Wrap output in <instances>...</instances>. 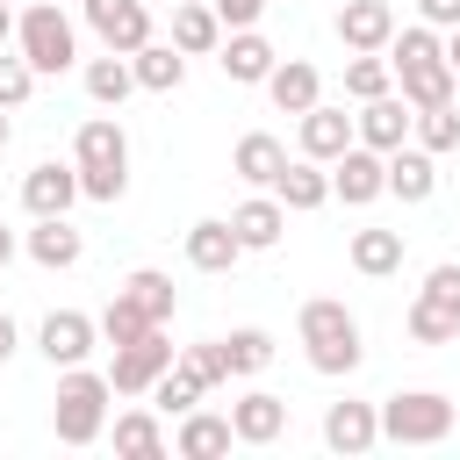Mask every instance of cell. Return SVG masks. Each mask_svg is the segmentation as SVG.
<instances>
[{"label": "cell", "mask_w": 460, "mask_h": 460, "mask_svg": "<svg viewBox=\"0 0 460 460\" xmlns=\"http://www.w3.org/2000/svg\"><path fill=\"white\" fill-rule=\"evenodd\" d=\"M237 259H244V244H237L230 216H201V223H187V266H194V273H230Z\"/></svg>", "instance_id": "cell-20"}, {"label": "cell", "mask_w": 460, "mask_h": 460, "mask_svg": "<svg viewBox=\"0 0 460 460\" xmlns=\"http://www.w3.org/2000/svg\"><path fill=\"white\" fill-rule=\"evenodd\" d=\"M395 36V7L388 0H345L338 7V43L345 50H388Z\"/></svg>", "instance_id": "cell-21"}, {"label": "cell", "mask_w": 460, "mask_h": 460, "mask_svg": "<svg viewBox=\"0 0 460 460\" xmlns=\"http://www.w3.org/2000/svg\"><path fill=\"white\" fill-rule=\"evenodd\" d=\"M216 65H223V79H230V86H266V72L280 65V50H273L259 29H223Z\"/></svg>", "instance_id": "cell-10"}, {"label": "cell", "mask_w": 460, "mask_h": 460, "mask_svg": "<svg viewBox=\"0 0 460 460\" xmlns=\"http://www.w3.org/2000/svg\"><path fill=\"white\" fill-rule=\"evenodd\" d=\"M172 359H180V352H172V338H165V323H158V331L115 345V359H108V388H115V395H151V381H158Z\"/></svg>", "instance_id": "cell-6"}, {"label": "cell", "mask_w": 460, "mask_h": 460, "mask_svg": "<svg viewBox=\"0 0 460 460\" xmlns=\"http://www.w3.org/2000/svg\"><path fill=\"white\" fill-rule=\"evenodd\" d=\"M129 72H137L144 93H180V86H187V58H180L172 43H158V36H151L144 50H129Z\"/></svg>", "instance_id": "cell-28"}, {"label": "cell", "mask_w": 460, "mask_h": 460, "mask_svg": "<svg viewBox=\"0 0 460 460\" xmlns=\"http://www.w3.org/2000/svg\"><path fill=\"white\" fill-rule=\"evenodd\" d=\"M410 137H417L431 158L453 151V144H460V108H453V101H446V108H410Z\"/></svg>", "instance_id": "cell-37"}, {"label": "cell", "mask_w": 460, "mask_h": 460, "mask_svg": "<svg viewBox=\"0 0 460 460\" xmlns=\"http://www.w3.org/2000/svg\"><path fill=\"white\" fill-rule=\"evenodd\" d=\"M108 438H115V453H129V460H158V453H172L158 410H122V417L108 424Z\"/></svg>", "instance_id": "cell-30"}, {"label": "cell", "mask_w": 460, "mask_h": 460, "mask_svg": "<svg viewBox=\"0 0 460 460\" xmlns=\"http://www.w3.org/2000/svg\"><path fill=\"white\" fill-rule=\"evenodd\" d=\"M417 22H431V29H460V0H417Z\"/></svg>", "instance_id": "cell-41"}, {"label": "cell", "mask_w": 460, "mask_h": 460, "mask_svg": "<svg viewBox=\"0 0 460 460\" xmlns=\"http://www.w3.org/2000/svg\"><path fill=\"white\" fill-rule=\"evenodd\" d=\"M402 331H410L417 345H453V338H460V302H446V295L417 288V302L402 309Z\"/></svg>", "instance_id": "cell-26"}, {"label": "cell", "mask_w": 460, "mask_h": 460, "mask_svg": "<svg viewBox=\"0 0 460 460\" xmlns=\"http://www.w3.org/2000/svg\"><path fill=\"white\" fill-rule=\"evenodd\" d=\"M453 108H460V93H453Z\"/></svg>", "instance_id": "cell-48"}, {"label": "cell", "mask_w": 460, "mask_h": 460, "mask_svg": "<svg viewBox=\"0 0 460 460\" xmlns=\"http://www.w3.org/2000/svg\"><path fill=\"white\" fill-rule=\"evenodd\" d=\"M180 367H194V381H201V388H223V381H230L223 338H201V345H187V352H180Z\"/></svg>", "instance_id": "cell-38"}, {"label": "cell", "mask_w": 460, "mask_h": 460, "mask_svg": "<svg viewBox=\"0 0 460 460\" xmlns=\"http://www.w3.org/2000/svg\"><path fill=\"white\" fill-rule=\"evenodd\" d=\"M237 446V431H230V410H180V431H172V453L180 460H216V453H230Z\"/></svg>", "instance_id": "cell-18"}, {"label": "cell", "mask_w": 460, "mask_h": 460, "mask_svg": "<svg viewBox=\"0 0 460 460\" xmlns=\"http://www.w3.org/2000/svg\"><path fill=\"white\" fill-rule=\"evenodd\" d=\"M72 201H79V165L65 158H43V165H29L22 172V208L29 216H72Z\"/></svg>", "instance_id": "cell-12"}, {"label": "cell", "mask_w": 460, "mask_h": 460, "mask_svg": "<svg viewBox=\"0 0 460 460\" xmlns=\"http://www.w3.org/2000/svg\"><path fill=\"white\" fill-rule=\"evenodd\" d=\"M79 7H86V29H93L108 50H122V58L151 43V7H144V0H79Z\"/></svg>", "instance_id": "cell-9"}, {"label": "cell", "mask_w": 460, "mask_h": 460, "mask_svg": "<svg viewBox=\"0 0 460 460\" xmlns=\"http://www.w3.org/2000/svg\"><path fill=\"white\" fill-rule=\"evenodd\" d=\"M388 194L410 201V208L431 201V194H438V158H431L424 144H395V151H388Z\"/></svg>", "instance_id": "cell-23"}, {"label": "cell", "mask_w": 460, "mask_h": 460, "mask_svg": "<svg viewBox=\"0 0 460 460\" xmlns=\"http://www.w3.org/2000/svg\"><path fill=\"white\" fill-rule=\"evenodd\" d=\"M280 165H288V144H280L273 129H244V137H237V151H230V172H237L244 187H273V180H280Z\"/></svg>", "instance_id": "cell-24"}, {"label": "cell", "mask_w": 460, "mask_h": 460, "mask_svg": "<svg viewBox=\"0 0 460 460\" xmlns=\"http://www.w3.org/2000/svg\"><path fill=\"white\" fill-rule=\"evenodd\" d=\"M352 137H359L367 151H395V144H410V101H402V93H374V101H359Z\"/></svg>", "instance_id": "cell-15"}, {"label": "cell", "mask_w": 460, "mask_h": 460, "mask_svg": "<svg viewBox=\"0 0 460 460\" xmlns=\"http://www.w3.org/2000/svg\"><path fill=\"white\" fill-rule=\"evenodd\" d=\"M273 194H280L288 216H309V208L331 201V165H316V158H288L280 180H273Z\"/></svg>", "instance_id": "cell-25"}, {"label": "cell", "mask_w": 460, "mask_h": 460, "mask_svg": "<svg viewBox=\"0 0 460 460\" xmlns=\"http://www.w3.org/2000/svg\"><path fill=\"white\" fill-rule=\"evenodd\" d=\"M216 43H223L216 7H208V0H180V7H172V50H180V58H208Z\"/></svg>", "instance_id": "cell-27"}, {"label": "cell", "mask_w": 460, "mask_h": 460, "mask_svg": "<svg viewBox=\"0 0 460 460\" xmlns=\"http://www.w3.org/2000/svg\"><path fill=\"white\" fill-rule=\"evenodd\" d=\"M14 50L36 65V79H50V72L79 65V29H72V14L58 0H36V7L14 14Z\"/></svg>", "instance_id": "cell-4"}, {"label": "cell", "mask_w": 460, "mask_h": 460, "mask_svg": "<svg viewBox=\"0 0 460 460\" xmlns=\"http://www.w3.org/2000/svg\"><path fill=\"white\" fill-rule=\"evenodd\" d=\"M72 165H79V194L86 201H122L129 194V137L115 115H86L72 137Z\"/></svg>", "instance_id": "cell-2"}, {"label": "cell", "mask_w": 460, "mask_h": 460, "mask_svg": "<svg viewBox=\"0 0 460 460\" xmlns=\"http://www.w3.org/2000/svg\"><path fill=\"white\" fill-rule=\"evenodd\" d=\"M14 352H22V331H14V316H7V309H0V367H7V359H14Z\"/></svg>", "instance_id": "cell-43"}, {"label": "cell", "mask_w": 460, "mask_h": 460, "mask_svg": "<svg viewBox=\"0 0 460 460\" xmlns=\"http://www.w3.org/2000/svg\"><path fill=\"white\" fill-rule=\"evenodd\" d=\"M208 7H216L223 29H259V14H266L273 0H208Z\"/></svg>", "instance_id": "cell-40"}, {"label": "cell", "mask_w": 460, "mask_h": 460, "mask_svg": "<svg viewBox=\"0 0 460 460\" xmlns=\"http://www.w3.org/2000/svg\"><path fill=\"white\" fill-rule=\"evenodd\" d=\"M230 230H237V244H244V252H273V244H280V230H288V208H280V194H273V187L244 194V201L230 208Z\"/></svg>", "instance_id": "cell-16"}, {"label": "cell", "mask_w": 460, "mask_h": 460, "mask_svg": "<svg viewBox=\"0 0 460 460\" xmlns=\"http://www.w3.org/2000/svg\"><path fill=\"white\" fill-rule=\"evenodd\" d=\"M295 338H302V359L316 367V374H352L359 359H367V345H359V316L345 309V302H331V295H309L302 302V316H295Z\"/></svg>", "instance_id": "cell-1"}, {"label": "cell", "mask_w": 460, "mask_h": 460, "mask_svg": "<svg viewBox=\"0 0 460 460\" xmlns=\"http://www.w3.org/2000/svg\"><path fill=\"white\" fill-rule=\"evenodd\" d=\"M331 194H338L345 208H367V201H381V194H388V151L345 144V151L331 158Z\"/></svg>", "instance_id": "cell-7"}, {"label": "cell", "mask_w": 460, "mask_h": 460, "mask_svg": "<svg viewBox=\"0 0 460 460\" xmlns=\"http://www.w3.org/2000/svg\"><path fill=\"white\" fill-rule=\"evenodd\" d=\"M7 137H14V122H7V108H0V151H7Z\"/></svg>", "instance_id": "cell-47"}, {"label": "cell", "mask_w": 460, "mask_h": 460, "mask_svg": "<svg viewBox=\"0 0 460 460\" xmlns=\"http://www.w3.org/2000/svg\"><path fill=\"white\" fill-rule=\"evenodd\" d=\"M345 259H352V273L388 280V273H402V230H352Z\"/></svg>", "instance_id": "cell-29"}, {"label": "cell", "mask_w": 460, "mask_h": 460, "mask_svg": "<svg viewBox=\"0 0 460 460\" xmlns=\"http://www.w3.org/2000/svg\"><path fill=\"white\" fill-rule=\"evenodd\" d=\"M7 43H14V7L0 0V50H7Z\"/></svg>", "instance_id": "cell-44"}, {"label": "cell", "mask_w": 460, "mask_h": 460, "mask_svg": "<svg viewBox=\"0 0 460 460\" xmlns=\"http://www.w3.org/2000/svg\"><path fill=\"white\" fill-rule=\"evenodd\" d=\"M172 7H180V0H172Z\"/></svg>", "instance_id": "cell-49"}, {"label": "cell", "mask_w": 460, "mask_h": 460, "mask_svg": "<svg viewBox=\"0 0 460 460\" xmlns=\"http://www.w3.org/2000/svg\"><path fill=\"white\" fill-rule=\"evenodd\" d=\"M36 93V65L22 50H0V108H22Z\"/></svg>", "instance_id": "cell-39"}, {"label": "cell", "mask_w": 460, "mask_h": 460, "mask_svg": "<svg viewBox=\"0 0 460 460\" xmlns=\"http://www.w3.org/2000/svg\"><path fill=\"white\" fill-rule=\"evenodd\" d=\"M323 446L331 453H374L381 446V402H331L323 410Z\"/></svg>", "instance_id": "cell-14"}, {"label": "cell", "mask_w": 460, "mask_h": 460, "mask_svg": "<svg viewBox=\"0 0 460 460\" xmlns=\"http://www.w3.org/2000/svg\"><path fill=\"white\" fill-rule=\"evenodd\" d=\"M22 252L43 266V273H72L86 259V237L72 230V216H36V230L22 237Z\"/></svg>", "instance_id": "cell-17"}, {"label": "cell", "mask_w": 460, "mask_h": 460, "mask_svg": "<svg viewBox=\"0 0 460 460\" xmlns=\"http://www.w3.org/2000/svg\"><path fill=\"white\" fill-rule=\"evenodd\" d=\"M122 295H129V302H137L151 323H172V302H180V295H172V273H158V266H137V273L122 280Z\"/></svg>", "instance_id": "cell-33"}, {"label": "cell", "mask_w": 460, "mask_h": 460, "mask_svg": "<svg viewBox=\"0 0 460 460\" xmlns=\"http://www.w3.org/2000/svg\"><path fill=\"white\" fill-rule=\"evenodd\" d=\"M93 323H101V345H129V338H144V331H158V323H151V316H144V309H137V302H129L122 288L108 295V309H101Z\"/></svg>", "instance_id": "cell-35"}, {"label": "cell", "mask_w": 460, "mask_h": 460, "mask_svg": "<svg viewBox=\"0 0 460 460\" xmlns=\"http://www.w3.org/2000/svg\"><path fill=\"white\" fill-rule=\"evenodd\" d=\"M395 86H402L410 108H446L460 93V72L446 65V50H424V58H402L395 65Z\"/></svg>", "instance_id": "cell-11"}, {"label": "cell", "mask_w": 460, "mask_h": 460, "mask_svg": "<svg viewBox=\"0 0 460 460\" xmlns=\"http://www.w3.org/2000/svg\"><path fill=\"white\" fill-rule=\"evenodd\" d=\"M36 345H43L50 367H86L93 345H101V323H93L86 309H50V316L36 323Z\"/></svg>", "instance_id": "cell-8"}, {"label": "cell", "mask_w": 460, "mask_h": 460, "mask_svg": "<svg viewBox=\"0 0 460 460\" xmlns=\"http://www.w3.org/2000/svg\"><path fill=\"white\" fill-rule=\"evenodd\" d=\"M446 431H453V402L438 388H402L381 402V438L395 446H438Z\"/></svg>", "instance_id": "cell-5"}, {"label": "cell", "mask_w": 460, "mask_h": 460, "mask_svg": "<svg viewBox=\"0 0 460 460\" xmlns=\"http://www.w3.org/2000/svg\"><path fill=\"white\" fill-rule=\"evenodd\" d=\"M230 431H237V446H273V438L288 431V395L244 388V395L230 402Z\"/></svg>", "instance_id": "cell-13"}, {"label": "cell", "mask_w": 460, "mask_h": 460, "mask_svg": "<svg viewBox=\"0 0 460 460\" xmlns=\"http://www.w3.org/2000/svg\"><path fill=\"white\" fill-rule=\"evenodd\" d=\"M446 65H453V72H460V29H453V36H446Z\"/></svg>", "instance_id": "cell-46"}, {"label": "cell", "mask_w": 460, "mask_h": 460, "mask_svg": "<svg viewBox=\"0 0 460 460\" xmlns=\"http://www.w3.org/2000/svg\"><path fill=\"white\" fill-rule=\"evenodd\" d=\"M14 252H22V237H14V230H7V223H0V266H7V259H14Z\"/></svg>", "instance_id": "cell-45"}, {"label": "cell", "mask_w": 460, "mask_h": 460, "mask_svg": "<svg viewBox=\"0 0 460 460\" xmlns=\"http://www.w3.org/2000/svg\"><path fill=\"white\" fill-rule=\"evenodd\" d=\"M295 122H302V137H295V144H302V158H316V165H331L345 144H359V137H352V115H345V108H331V101L302 108Z\"/></svg>", "instance_id": "cell-19"}, {"label": "cell", "mask_w": 460, "mask_h": 460, "mask_svg": "<svg viewBox=\"0 0 460 460\" xmlns=\"http://www.w3.org/2000/svg\"><path fill=\"white\" fill-rule=\"evenodd\" d=\"M266 101H273L280 115H302V108L323 101V72H316L309 58H280V65L266 72Z\"/></svg>", "instance_id": "cell-22"}, {"label": "cell", "mask_w": 460, "mask_h": 460, "mask_svg": "<svg viewBox=\"0 0 460 460\" xmlns=\"http://www.w3.org/2000/svg\"><path fill=\"white\" fill-rule=\"evenodd\" d=\"M424 288H431V295H446V302H460V266H453V259H446V266H431V273H424Z\"/></svg>", "instance_id": "cell-42"}, {"label": "cell", "mask_w": 460, "mask_h": 460, "mask_svg": "<svg viewBox=\"0 0 460 460\" xmlns=\"http://www.w3.org/2000/svg\"><path fill=\"white\" fill-rule=\"evenodd\" d=\"M345 93H352V101L395 93V65H388V50H345Z\"/></svg>", "instance_id": "cell-32"}, {"label": "cell", "mask_w": 460, "mask_h": 460, "mask_svg": "<svg viewBox=\"0 0 460 460\" xmlns=\"http://www.w3.org/2000/svg\"><path fill=\"white\" fill-rule=\"evenodd\" d=\"M201 395H208V388H201V381H194V367H180V359H172V367H165V374L151 381V410H165V417L194 410Z\"/></svg>", "instance_id": "cell-36"}, {"label": "cell", "mask_w": 460, "mask_h": 460, "mask_svg": "<svg viewBox=\"0 0 460 460\" xmlns=\"http://www.w3.org/2000/svg\"><path fill=\"white\" fill-rule=\"evenodd\" d=\"M108 402H115L108 374H93V367H58V395H50V431H58V446H93V438H108Z\"/></svg>", "instance_id": "cell-3"}, {"label": "cell", "mask_w": 460, "mask_h": 460, "mask_svg": "<svg viewBox=\"0 0 460 460\" xmlns=\"http://www.w3.org/2000/svg\"><path fill=\"white\" fill-rule=\"evenodd\" d=\"M79 79H86V101H93V108H122V101L137 93V72H129V58H122V50L86 58V72H79Z\"/></svg>", "instance_id": "cell-31"}, {"label": "cell", "mask_w": 460, "mask_h": 460, "mask_svg": "<svg viewBox=\"0 0 460 460\" xmlns=\"http://www.w3.org/2000/svg\"><path fill=\"white\" fill-rule=\"evenodd\" d=\"M223 359H230V381H237V374H266V367H273V331H259V323L230 331V338H223Z\"/></svg>", "instance_id": "cell-34"}]
</instances>
